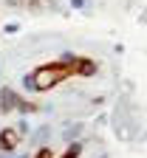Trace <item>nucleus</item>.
Instances as JSON below:
<instances>
[{"mask_svg":"<svg viewBox=\"0 0 147 158\" xmlns=\"http://www.w3.org/2000/svg\"><path fill=\"white\" fill-rule=\"evenodd\" d=\"M20 138H23V135L17 133V127H3V130H0V150H3V152L17 150L20 147Z\"/></svg>","mask_w":147,"mask_h":158,"instance_id":"obj_2","label":"nucleus"},{"mask_svg":"<svg viewBox=\"0 0 147 158\" xmlns=\"http://www.w3.org/2000/svg\"><path fill=\"white\" fill-rule=\"evenodd\" d=\"M91 73H96V62H91L85 56H76V54H62L59 59H54L48 65H40L28 76H23V85L28 90L43 93V90L57 88L59 82H65L71 76H91Z\"/></svg>","mask_w":147,"mask_h":158,"instance_id":"obj_1","label":"nucleus"},{"mask_svg":"<svg viewBox=\"0 0 147 158\" xmlns=\"http://www.w3.org/2000/svg\"><path fill=\"white\" fill-rule=\"evenodd\" d=\"M3 28H6V31H9V34H14V31H17V28H20V26H17V23H6V26H3Z\"/></svg>","mask_w":147,"mask_h":158,"instance_id":"obj_5","label":"nucleus"},{"mask_svg":"<svg viewBox=\"0 0 147 158\" xmlns=\"http://www.w3.org/2000/svg\"><path fill=\"white\" fill-rule=\"evenodd\" d=\"M79 152H82V144H71V147L62 152L59 158H79Z\"/></svg>","mask_w":147,"mask_h":158,"instance_id":"obj_4","label":"nucleus"},{"mask_svg":"<svg viewBox=\"0 0 147 158\" xmlns=\"http://www.w3.org/2000/svg\"><path fill=\"white\" fill-rule=\"evenodd\" d=\"M17 105H20V96L11 88L0 90V113H11V110H17Z\"/></svg>","mask_w":147,"mask_h":158,"instance_id":"obj_3","label":"nucleus"},{"mask_svg":"<svg viewBox=\"0 0 147 158\" xmlns=\"http://www.w3.org/2000/svg\"><path fill=\"white\" fill-rule=\"evenodd\" d=\"M20 158H23V155H20Z\"/></svg>","mask_w":147,"mask_h":158,"instance_id":"obj_7","label":"nucleus"},{"mask_svg":"<svg viewBox=\"0 0 147 158\" xmlns=\"http://www.w3.org/2000/svg\"><path fill=\"white\" fill-rule=\"evenodd\" d=\"M71 6L74 9H82V6H85V0H71Z\"/></svg>","mask_w":147,"mask_h":158,"instance_id":"obj_6","label":"nucleus"}]
</instances>
